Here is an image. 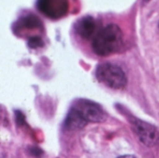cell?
I'll return each instance as SVG.
<instances>
[{"label": "cell", "instance_id": "obj_1", "mask_svg": "<svg viewBox=\"0 0 159 158\" xmlns=\"http://www.w3.org/2000/svg\"><path fill=\"white\" fill-rule=\"evenodd\" d=\"M123 47V32L116 24H108L101 29L93 38L92 49L99 56H108Z\"/></svg>", "mask_w": 159, "mask_h": 158}, {"label": "cell", "instance_id": "obj_2", "mask_svg": "<svg viewBox=\"0 0 159 158\" xmlns=\"http://www.w3.org/2000/svg\"><path fill=\"white\" fill-rule=\"evenodd\" d=\"M96 78L104 86L114 88L122 89L127 85V76L121 67L111 62H103L96 68Z\"/></svg>", "mask_w": 159, "mask_h": 158}, {"label": "cell", "instance_id": "obj_3", "mask_svg": "<svg viewBox=\"0 0 159 158\" xmlns=\"http://www.w3.org/2000/svg\"><path fill=\"white\" fill-rule=\"evenodd\" d=\"M120 112L129 122L133 132L137 135L140 142L147 147H152L159 142V131L157 128L148 122L141 120L131 114L128 113L127 110H121Z\"/></svg>", "mask_w": 159, "mask_h": 158}, {"label": "cell", "instance_id": "obj_4", "mask_svg": "<svg viewBox=\"0 0 159 158\" xmlns=\"http://www.w3.org/2000/svg\"><path fill=\"white\" fill-rule=\"evenodd\" d=\"M81 117L89 123H102L106 120V115L102 106L93 101L87 99L75 100L72 106Z\"/></svg>", "mask_w": 159, "mask_h": 158}, {"label": "cell", "instance_id": "obj_5", "mask_svg": "<svg viewBox=\"0 0 159 158\" xmlns=\"http://www.w3.org/2000/svg\"><path fill=\"white\" fill-rule=\"evenodd\" d=\"M36 7L48 18L58 20L64 17L69 10V3L65 0H40Z\"/></svg>", "mask_w": 159, "mask_h": 158}, {"label": "cell", "instance_id": "obj_6", "mask_svg": "<svg viewBox=\"0 0 159 158\" xmlns=\"http://www.w3.org/2000/svg\"><path fill=\"white\" fill-rule=\"evenodd\" d=\"M13 30L17 34H21L26 32H33L36 30H43V23L37 16L29 14L19 19L15 22Z\"/></svg>", "mask_w": 159, "mask_h": 158}, {"label": "cell", "instance_id": "obj_7", "mask_svg": "<svg viewBox=\"0 0 159 158\" xmlns=\"http://www.w3.org/2000/svg\"><path fill=\"white\" fill-rule=\"evenodd\" d=\"M97 29L96 20L91 16H85L75 23L76 34L83 39H89L93 36Z\"/></svg>", "mask_w": 159, "mask_h": 158}, {"label": "cell", "instance_id": "obj_8", "mask_svg": "<svg viewBox=\"0 0 159 158\" xmlns=\"http://www.w3.org/2000/svg\"><path fill=\"white\" fill-rule=\"evenodd\" d=\"M87 125L88 123L81 117V115L71 107L63 122V128L69 131H75L85 128Z\"/></svg>", "mask_w": 159, "mask_h": 158}, {"label": "cell", "instance_id": "obj_9", "mask_svg": "<svg viewBox=\"0 0 159 158\" xmlns=\"http://www.w3.org/2000/svg\"><path fill=\"white\" fill-rule=\"evenodd\" d=\"M28 47L31 48H34V49L42 47H44V41L39 35L30 36V38L28 39Z\"/></svg>", "mask_w": 159, "mask_h": 158}, {"label": "cell", "instance_id": "obj_10", "mask_svg": "<svg viewBox=\"0 0 159 158\" xmlns=\"http://www.w3.org/2000/svg\"><path fill=\"white\" fill-rule=\"evenodd\" d=\"M14 113H15V117H16L17 124L20 125V126H22L23 124H25V116H24V115L19 110H16Z\"/></svg>", "mask_w": 159, "mask_h": 158}, {"label": "cell", "instance_id": "obj_11", "mask_svg": "<svg viewBox=\"0 0 159 158\" xmlns=\"http://www.w3.org/2000/svg\"><path fill=\"white\" fill-rule=\"evenodd\" d=\"M30 154L34 157L39 158L43 156V151L41 149H39L38 147H32L30 149Z\"/></svg>", "mask_w": 159, "mask_h": 158}, {"label": "cell", "instance_id": "obj_12", "mask_svg": "<svg viewBox=\"0 0 159 158\" xmlns=\"http://www.w3.org/2000/svg\"><path fill=\"white\" fill-rule=\"evenodd\" d=\"M117 158H136V156H134L132 155H125V156H121Z\"/></svg>", "mask_w": 159, "mask_h": 158}, {"label": "cell", "instance_id": "obj_13", "mask_svg": "<svg viewBox=\"0 0 159 158\" xmlns=\"http://www.w3.org/2000/svg\"><path fill=\"white\" fill-rule=\"evenodd\" d=\"M158 27H159V22H158Z\"/></svg>", "mask_w": 159, "mask_h": 158}]
</instances>
